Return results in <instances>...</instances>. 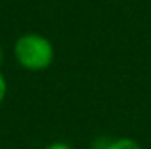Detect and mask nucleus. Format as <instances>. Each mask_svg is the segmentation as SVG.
<instances>
[{
	"label": "nucleus",
	"instance_id": "obj_1",
	"mask_svg": "<svg viewBox=\"0 0 151 149\" xmlns=\"http://www.w3.org/2000/svg\"><path fill=\"white\" fill-rule=\"evenodd\" d=\"M14 57L25 71H46L55 59V50L50 38L38 33H25L14 42Z\"/></svg>",
	"mask_w": 151,
	"mask_h": 149
},
{
	"label": "nucleus",
	"instance_id": "obj_2",
	"mask_svg": "<svg viewBox=\"0 0 151 149\" xmlns=\"http://www.w3.org/2000/svg\"><path fill=\"white\" fill-rule=\"evenodd\" d=\"M103 149H144V147H142V143L138 140L122 136V138H115L111 142H107Z\"/></svg>",
	"mask_w": 151,
	"mask_h": 149
},
{
	"label": "nucleus",
	"instance_id": "obj_5",
	"mask_svg": "<svg viewBox=\"0 0 151 149\" xmlns=\"http://www.w3.org/2000/svg\"><path fill=\"white\" fill-rule=\"evenodd\" d=\"M2 61H4V52H2V44H0V65H2Z\"/></svg>",
	"mask_w": 151,
	"mask_h": 149
},
{
	"label": "nucleus",
	"instance_id": "obj_4",
	"mask_svg": "<svg viewBox=\"0 0 151 149\" xmlns=\"http://www.w3.org/2000/svg\"><path fill=\"white\" fill-rule=\"evenodd\" d=\"M46 149H73L69 145V143H65V142H54V143H50Z\"/></svg>",
	"mask_w": 151,
	"mask_h": 149
},
{
	"label": "nucleus",
	"instance_id": "obj_3",
	"mask_svg": "<svg viewBox=\"0 0 151 149\" xmlns=\"http://www.w3.org/2000/svg\"><path fill=\"white\" fill-rule=\"evenodd\" d=\"M6 94H8V82H6V78H4V74L0 73V105L6 100Z\"/></svg>",
	"mask_w": 151,
	"mask_h": 149
}]
</instances>
